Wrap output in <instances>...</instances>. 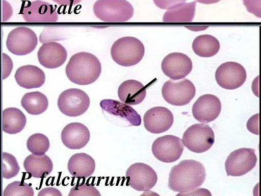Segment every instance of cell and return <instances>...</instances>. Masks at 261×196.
I'll return each instance as SVG.
<instances>
[{
	"mask_svg": "<svg viewBox=\"0 0 261 196\" xmlns=\"http://www.w3.org/2000/svg\"><path fill=\"white\" fill-rule=\"evenodd\" d=\"M205 177V169L201 163L194 160H184L171 168L168 186L175 192H190L201 186Z\"/></svg>",
	"mask_w": 261,
	"mask_h": 196,
	"instance_id": "6da1fadb",
	"label": "cell"
},
{
	"mask_svg": "<svg viewBox=\"0 0 261 196\" xmlns=\"http://www.w3.org/2000/svg\"><path fill=\"white\" fill-rule=\"evenodd\" d=\"M101 66L98 59L87 52L74 54L65 68L66 76L72 83L87 85L96 81L100 76Z\"/></svg>",
	"mask_w": 261,
	"mask_h": 196,
	"instance_id": "7a4b0ae2",
	"label": "cell"
},
{
	"mask_svg": "<svg viewBox=\"0 0 261 196\" xmlns=\"http://www.w3.org/2000/svg\"><path fill=\"white\" fill-rule=\"evenodd\" d=\"M145 48L142 42L137 38L126 36L117 39L111 48L113 60L122 66H132L142 59Z\"/></svg>",
	"mask_w": 261,
	"mask_h": 196,
	"instance_id": "3957f363",
	"label": "cell"
},
{
	"mask_svg": "<svg viewBox=\"0 0 261 196\" xmlns=\"http://www.w3.org/2000/svg\"><path fill=\"white\" fill-rule=\"evenodd\" d=\"M96 17L106 22H124L134 14L133 6L126 0H97L93 7Z\"/></svg>",
	"mask_w": 261,
	"mask_h": 196,
	"instance_id": "277c9868",
	"label": "cell"
},
{
	"mask_svg": "<svg viewBox=\"0 0 261 196\" xmlns=\"http://www.w3.org/2000/svg\"><path fill=\"white\" fill-rule=\"evenodd\" d=\"M215 135L212 129L204 124H196L188 128L182 136V143L190 151L201 153L213 145Z\"/></svg>",
	"mask_w": 261,
	"mask_h": 196,
	"instance_id": "5b68a950",
	"label": "cell"
},
{
	"mask_svg": "<svg viewBox=\"0 0 261 196\" xmlns=\"http://www.w3.org/2000/svg\"><path fill=\"white\" fill-rule=\"evenodd\" d=\"M88 94L78 88H70L63 91L58 99L60 111L66 116L75 117L83 114L90 106Z\"/></svg>",
	"mask_w": 261,
	"mask_h": 196,
	"instance_id": "8992f818",
	"label": "cell"
},
{
	"mask_svg": "<svg viewBox=\"0 0 261 196\" xmlns=\"http://www.w3.org/2000/svg\"><path fill=\"white\" fill-rule=\"evenodd\" d=\"M162 93L169 104L181 106L190 102L195 95L196 89L192 82L187 79L178 81L169 80L163 85Z\"/></svg>",
	"mask_w": 261,
	"mask_h": 196,
	"instance_id": "52a82bcc",
	"label": "cell"
},
{
	"mask_svg": "<svg viewBox=\"0 0 261 196\" xmlns=\"http://www.w3.org/2000/svg\"><path fill=\"white\" fill-rule=\"evenodd\" d=\"M37 43L35 33L25 27H18L11 31L6 40L8 51L17 56L31 53L35 49Z\"/></svg>",
	"mask_w": 261,
	"mask_h": 196,
	"instance_id": "ba28073f",
	"label": "cell"
},
{
	"mask_svg": "<svg viewBox=\"0 0 261 196\" xmlns=\"http://www.w3.org/2000/svg\"><path fill=\"white\" fill-rule=\"evenodd\" d=\"M257 157L255 150L250 148H241L231 152L225 161L227 176H241L256 165Z\"/></svg>",
	"mask_w": 261,
	"mask_h": 196,
	"instance_id": "9c48e42d",
	"label": "cell"
},
{
	"mask_svg": "<svg viewBox=\"0 0 261 196\" xmlns=\"http://www.w3.org/2000/svg\"><path fill=\"white\" fill-rule=\"evenodd\" d=\"M127 184L139 191H146L156 184L158 176L154 170L143 163L132 164L126 172Z\"/></svg>",
	"mask_w": 261,
	"mask_h": 196,
	"instance_id": "30bf717a",
	"label": "cell"
},
{
	"mask_svg": "<svg viewBox=\"0 0 261 196\" xmlns=\"http://www.w3.org/2000/svg\"><path fill=\"white\" fill-rule=\"evenodd\" d=\"M184 149L181 139L171 135L158 137L152 145V152L154 156L165 163L173 162L179 159Z\"/></svg>",
	"mask_w": 261,
	"mask_h": 196,
	"instance_id": "8fae6325",
	"label": "cell"
},
{
	"mask_svg": "<svg viewBox=\"0 0 261 196\" xmlns=\"http://www.w3.org/2000/svg\"><path fill=\"white\" fill-rule=\"evenodd\" d=\"M216 80L221 87L228 90L239 88L245 82L246 71L240 64L227 62L220 65L216 71Z\"/></svg>",
	"mask_w": 261,
	"mask_h": 196,
	"instance_id": "7c38bea8",
	"label": "cell"
},
{
	"mask_svg": "<svg viewBox=\"0 0 261 196\" xmlns=\"http://www.w3.org/2000/svg\"><path fill=\"white\" fill-rule=\"evenodd\" d=\"M21 14L28 22H55L58 19V13L53 6L40 0L28 2L23 6Z\"/></svg>",
	"mask_w": 261,
	"mask_h": 196,
	"instance_id": "4fadbf2b",
	"label": "cell"
},
{
	"mask_svg": "<svg viewBox=\"0 0 261 196\" xmlns=\"http://www.w3.org/2000/svg\"><path fill=\"white\" fill-rule=\"evenodd\" d=\"M192 62L186 55L172 53L163 60L161 68L164 74L172 80H179L186 77L192 69Z\"/></svg>",
	"mask_w": 261,
	"mask_h": 196,
	"instance_id": "5bb4252c",
	"label": "cell"
},
{
	"mask_svg": "<svg viewBox=\"0 0 261 196\" xmlns=\"http://www.w3.org/2000/svg\"><path fill=\"white\" fill-rule=\"evenodd\" d=\"M221 110L220 100L216 96L206 94L200 96L192 107L194 117L198 121L208 123L216 119Z\"/></svg>",
	"mask_w": 261,
	"mask_h": 196,
	"instance_id": "9a60e30c",
	"label": "cell"
},
{
	"mask_svg": "<svg viewBox=\"0 0 261 196\" xmlns=\"http://www.w3.org/2000/svg\"><path fill=\"white\" fill-rule=\"evenodd\" d=\"M174 121L172 113L167 108L155 107L149 109L143 117L145 129L153 134H159L169 130Z\"/></svg>",
	"mask_w": 261,
	"mask_h": 196,
	"instance_id": "2e32d148",
	"label": "cell"
},
{
	"mask_svg": "<svg viewBox=\"0 0 261 196\" xmlns=\"http://www.w3.org/2000/svg\"><path fill=\"white\" fill-rule=\"evenodd\" d=\"M39 63L43 67L55 69L62 65L66 61L67 52L59 43L50 41L43 43L37 53Z\"/></svg>",
	"mask_w": 261,
	"mask_h": 196,
	"instance_id": "e0dca14e",
	"label": "cell"
},
{
	"mask_svg": "<svg viewBox=\"0 0 261 196\" xmlns=\"http://www.w3.org/2000/svg\"><path fill=\"white\" fill-rule=\"evenodd\" d=\"M90 134L88 128L80 122L67 125L61 132V140L68 149L76 150L83 148L89 142Z\"/></svg>",
	"mask_w": 261,
	"mask_h": 196,
	"instance_id": "ac0fdd59",
	"label": "cell"
},
{
	"mask_svg": "<svg viewBox=\"0 0 261 196\" xmlns=\"http://www.w3.org/2000/svg\"><path fill=\"white\" fill-rule=\"evenodd\" d=\"M100 106L108 113L126 120L130 126H139L141 124L140 115L128 105L117 100L105 99L101 101Z\"/></svg>",
	"mask_w": 261,
	"mask_h": 196,
	"instance_id": "d6986e66",
	"label": "cell"
},
{
	"mask_svg": "<svg viewBox=\"0 0 261 196\" xmlns=\"http://www.w3.org/2000/svg\"><path fill=\"white\" fill-rule=\"evenodd\" d=\"M14 78L17 83L25 89L39 88L45 81L44 71L38 67L32 65L19 67L15 72Z\"/></svg>",
	"mask_w": 261,
	"mask_h": 196,
	"instance_id": "ffe728a7",
	"label": "cell"
},
{
	"mask_svg": "<svg viewBox=\"0 0 261 196\" xmlns=\"http://www.w3.org/2000/svg\"><path fill=\"white\" fill-rule=\"evenodd\" d=\"M146 94L144 86L135 80H128L123 82L118 89L119 99L122 102L128 105L140 104L145 98Z\"/></svg>",
	"mask_w": 261,
	"mask_h": 196,
	"instance_id": "44dd1931",
	"label": "cell"
},
{
	"mask_svg": "<svg viewBox=\"0 0 261 196\" xmlns=\"http://www.w3.org/2000/svg\"><path fill=\"white\" fill-rule=\"evenodd\" d=\"M68 170L71 176L75 178L90 177L95 169L93 158L84 153H76L69 159Z\"/></svg>",
	"mask_w": 261,
	"mask_h": 196,
	"instance_id": "7402d4cb",
	"label": "cell"
},
{
	"mask_svg": "<svg viewBox=\"0 0 261 196\" xmlns=\"http://www.w3.org/2000/svg\"><path fill=\"white\" fill-rule=\"evenodd\" d=\"M23 167L32 177L43 178L51 173L53 164L50 158L45 154L36 155L32 154L24 159Z\"/></svg>",
	"mask_w": 261,
	"mask_h": 196,
	"instance_id": "603a6c76",
	"label": "cell"
},
{
	"mask_svg": "<svg viewBox=\"0 0 261 196\" xmlns=\"http://www.w3.org/2000/svg\"><path fill=\"white\" fill-rule=\"evenodd\" d=\"M26 122L25 115L17 108H7L2 112V130L5 133H18L24 129Z\"/></svg>",
	"mask_w": 261,
	"mask_h": 196,
	"instance_id": "cb8c5ba5",
	"label": "cell"
},
{
	"mask_svg": "<svg viewBox=\"0 0 261 196\" xmlns=\"http://www.w3.org/2000/svg\"><path fill=\"white\" fill-rule=\"evenodd\" d=\"M196 2L181 3L168 9L163 18L164 22H189L194 17Z\"/></svg>",
	"mask_w": 261,
	"mask_h": 196,
	"instance_id": "d4e9b609",
	"label": "cell"
},
{
	"mask_svg": "<svg viewBox=\"0 0 261 196\" xmlns=\"http://www.w3.org/2000/svg\"><path fill=\"white\" fill-rule=\"evenodd\" d=\"M21 105L31 115H39L45 112L48 106L47 97L42 92L26 93L22 97Z\"/></svg>",
	"mask_w": 261,
	"mask_h": 196,
	"instance_id": "484cf974",
	"label": "cell"
},
{
	"mask_svg": "<svg viewBox=\"0 0 261 196\" xmlns=\"http://www.w3.org/2000/svg\"><path fill=\"white\" fill-rule=\"evenodd\" d=\"M194 52L201 57H211L219 51L220 43L215 37L204 34L197 36L192 44Z\"/></svg>",
	"mask_w": 261,
	"mask_h": 196,
	"instance_id": "4316f807",
	"label": "cell"
},
{
	"mask_svg": "<svg viewBox=\"0 0 261 196\" xmlns=\"http://www.w3.org/2000/svg\"><path fill=\"white\" fill-rule=\"evenodd\" d=\"M20 167L15 157L12 154L2 153L1 156L0 174L3 178L9 179L15 177Z\"/></svg>",
	"mask_w": 261,
	"mask_h": 196,
	"instance_id": "83f0119b",
	"label": "cell"
},
{
	"mask_svg": "<svg viewBox=\"0 0 261 196\" xmlns=\"http://www.w3.org/2000/svg\"><path fill=\"white\" fill-rule=\"evenodd\" d=\"M48 138L41 133H35L30 136L27 141L28 150L32 154L42 155L48 151L49 148Z\"/></svg>",
	"mask_w": 261,
	"mask_h": 196,
	"instance_id": "f1b7e54d",
	"label": "cell"
},
{
	"mask_svg": "<svg viewBox=\"0 0 261 196\" xmlns=\"http://www.w3.org/2000/svg\"><path fill=\"white\" fill-rule=\"evenodd\" d=\"M34 194V190L30 185L17 181L9 184L3 192L4 196H32Z\"/></svg>",
	"mask_w": 261,
	"mask_h": 196,
	"instance_id": "f546056e",
	"label": "cell"
},
{
	"mask_svg": "<svg viewBox=\"0 0 261 196\" xmlns=\"http://www.w3.org/2000/svg\"><path fill=\"white\" fill-rule=\"evenodd\" d=\"M69 196L97 195L100 196L99 191L93 185L87 183L77 184L70 190Z\"/></svg>",
	"mask_w": 261,
	"mask_h": 196,
	"instance_id": "4dcf8cb0",
	"label": "cell"
},
{
	"mask_svg": "<svg viewBox=\"0 0 261 196\" xmlns=\"http://www.w3.org/2000/svg\"><path fill=\"white\" fill-rule=\"evenodd\" d=\"M247 11L255 16L261 17V0H242Z\"/></svg>",
	"mask_w": 261,
	"mask_h": 196,
	"instance_id": "1f68e13d",
	"label": "cell"
},
{
	"mask_svg": "<svg viewBox=\"0 0 261 196\" xmlns=\"http://www.w3.org/2000/svg\"><path fill=\"white\" fill-rule=\"evenodd\" d=\"M13 69V62L10 57L5 53L2 54V78L5 79L11 74Z\"/></svg>",
	"mask_w": 261,
	"mask_h": 196,
	"instance_id": "d6a6232c",
	"label": "cell"
},
{
	"mask_svg": "<svg viewBox=\"0 0 261 196\" xmlns=\"http://www.w3.org/2000/svg\"><path fill=\"white\" fill-rule=\"evenodd\" d=\"M155 5L161 9L168 10L179 3L185 2L187 0H153Z\"/></svg>",
	"mask_w": 261,
	"mask_h": 196,
	"instance_id": "836d02e7",
	"label": "cell"
},
{
	"mask_svg": "<svg viewBox=\"0 0 261 196\" xmlns=\"http://www.w3.org/2000/svg\"><path fill=\"white\" fill-rule=\"evenodd\" d=\"M13 14V10L11 5L6 1L3 0V19L2 21L9 19Z\"/></svg>",
	"mask_w": 261,
	"mask_h": 196,
	"instance_id": "e575fe53",
	"label": "cell"
},
{
	"mask_svg": "<svg viewBox=\"0 0 261 196\" xmlns=\"http://www.w3.org/2000/svg\"><path fill=\"white\" fill-rule=\"evenodd\" d=\"M39 195H62L60 191L53 187H47L41 190L38 194Z\"/></svg>",
	"mask_w": 261,
	"mask_h": 196,
	"instance_id": "d590c367",
	"label": "cell"
},
{
	"mask_svg": "<svg viewBox=\"0 0 261 196\" xmlns=\"http://www.w3.org/2000/svg\"><path fill=\"white\" fill-rule=\"evenodd\" d=\"M59 5L72 6L79 4L82 0H52Z\"/></svg>",
	"mask_w": 261,
	"mask_h": 196,
	"instance_id": "8d00e7d4",
	"label": "cell"
},
{
	"mask_svg": "<svg viewBox=\"0 0 261 196\" xmlns=\"http://www.w3.org/2000/svg\"><path fill=\"white\" fill-rule=\"evenodd\" d=\"M196 2L204 4H212L216 3L221 0H195Z\"/></svg>",
	"mask_w": 261,
	"mask_h": 196,
	"instance_id": "74e56055",
	"label": "cell"
},
{
	"mask_svg": "<svg viewBox=\"0 0 261 196\" xmlns=\"http://www.w3.org/2000/svg\"><path fill=\"white\" fill-rule=\"evenodd\" d=\"M1 179L0 177V192L1 191V189H2V188H1Z\"/></svg>",
	"mask_w": 261,
	"mask_h": 196,
	"instance_id": "f35d334b",
	"label": "cell"
}]
</instances>
